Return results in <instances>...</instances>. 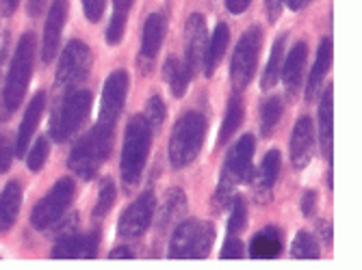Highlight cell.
<instances>
[{
	"label": "cell",
	"mask_w": 362,
	"mask_h": 270,
	"mask_svg": "<svg viewBox=\"0 0 362 270\" xmlns=\"http://www.w3.org/2000/svg\"><path fill=\"white\" fill-rule=\"evenodd\" d=\"M254 137L252 134H245L241 137L233 147H230L228 156H226V164L221 168V178L213 197V210H226V206L233 201V192L237 184H245L250 182V178H254V168H252V156H254Z\"/></svg>",
	"instance_id": "6da1fadb"
},
{
	"label": "cell",
	"mask_w": 362,
	"mask_h": 270,
	"mask_svg": "<svg viewBox=\"0 0 362 270\" xmlns=\"http://www.w3.org/2000/svg\"><path fill=\"white\" fill-rule=\"evenodd\" d=\"M33 56H35V35H33V32H24L22 39L18 42L9 74L3 87V102H0V109H3V115L0 117L3 119L13 115L22 104L30 76H33Z\"/></svg>",
	"instance_id": "7a4b0ae2"
},
{
	"label": "cell",
	"mask_w": 362,
	"mask_h": 270,
	"mask_svg": "<svg viewBox=\"0 0 362 270\" xmlns=\"http://www.w3.org/2000/svg\"><path fill=\"white\" fill-rule=\"evenodd\" d=\"M113 147V125L100 123L89 130L78 141V145L70 154V168L83 180H93L100 171V166L107 162Z\"/></svg>",
	"instance_id": "3957f363"
},
{
	"label": "cell",
	"mask_w": 362,
	"mask_h": 270,
	"mask_svg": "<svg viewBox=\"0 0 362 270\" xmlns=\"http://www.w3.org/2000/svg\"><path fill=\"white\" fill-rule=\"evenodd\" d=\"M152 143V125L144 115H135L128 121L124 149H122V180L126 188H135L146 168V160Z\"/></svg>",
	"instance_id": "277c9868"
},
{
	"label": "cell",
	"mask_w": 362,
	"mask_h": 270,
	"mask_svg": "<svg viewBox=\"0 0 362 270\" xmlns=\"http://www.w3.org/2000/svg\"><path fill=\"white\" fill-rule=\"evenodd\" d=\"M206 130H209L206 117L195 111L185 113L176 121L170 139V160L174 168H185L197 158L206 139Z\"/></svg>",
	"instance_id": "5b68a950"
},
{
	"label": "cell",
	"mask_w": 362,
	"mask_h": 270,
	"mask_svg": "<svg viewBox=\"0 0 362 270\" xmlns=\"http://www.w3.org/2000/svg\"><path fill=\"white\" fill-rule=\"evenodd\" d=\"M215 243V225L206 221H180L170 240L172 259H202L209 257Z\"/></svg>",
	"instance_id": "8992f818"
},
{
	"label": "cell",
	"mask_w": 362,
	"mask_h": 270,
	"mask_svg": "<svg viewBox=\"0 0 362 270\" xmlns=\"http://www.w3.org/2000/svg\"><path fill=\"white\" fill-rule=\"evenodd\" d=\"M91 102L93 97L85 89H72L63 95L57 111L52 113V123H50V134L57 143L70 141L81 130V125L89 117Z\"/></svg>",
	"instance_id": "52a82bcc"
},
{
	"label": "cell",
	"mask_w": 362,
	"mask_h": 270,
	"mask_svg": "<svg viewBox=\"0 0 362 270\" xmlns=\"http://www.w3.org/2000/svg\"><path fill=\"white\" fill-rule=\"evenodd\" d=\"M74 195H76V184L74 180L70 178H61L50 190L46 197H42L37 201V206L33 208V214H30V223L35 229L40 231H46L50 229L63 214L65 210L70 208V204L74 201Z\"/></svg>",
	"instance_id": "ba28073f"
},
{
	"label": "cell",
	"mask_w": 362,
	"mask_h": 270,
	"mask_svg": "<svg viewBox=\"0 0 362 270\" xmlns=\"http://www.w3.org/2000/svg\"><path fill=\"white\" fill-rule=\"evenodd\" d=\"M260 44H262V30L258 26L247 28L243 32V37L239 39L235 56H233V65H230V80H233L235 91H243L254 78Z\"/></svg>",
	"instance_id": "9c48e42d"
},
{
	"label": "cell",
	"mask_w": 362,
	"mask_h": 270,
	"mask_svg": "<svg viewBox=\"0 0 362 270\" xmlns=\"http://www.w3.org/2000/svg\"><path fill=\"white\" fill-rule=\"evenodd\" d=\"M91 72V50L85 42L74 39L65 46L61 61H59V70H57V87L63 91H72L81 82L89 78Z\"/></svg>",
	"instance_id": "30bf717a"
},
{
	"label": "cell",
	"mask_w": 362,
	"mask_h": 270,
	"mask_svg": "<svg viewBox=\"0 0 362 270\" xmlns=\"http://www.w3.org/2000/svg\"><path fill=\"white\" fill-rule=\"evenodd\" d=\"M156 214V197L154 192H144L139 199L130 204L119 216V235L122 238H139L144 235Z\"/></svg>",
	"instance_id": "8fae6325"
},
{
	"label": "cell",
	"mask_w": 362,
	"mask_h": 270,
	"mask_svg": "<svg viewBox=\"0 0 362 270\" xmlns=\"http://www.w3.org/2000/svg\"><path fill=\"white\" fill-rule=\"evenodd\" d=\"M206 46H209L206 20L200 13H193L185 26V63L191 74H197L202 70Z\"/></svg>",
	"instance_id": "7c38bea8"
},
{
	"label": "cell",
	"mask_w": 362,
	"mask_h": 270,
	"mask_svg": "<svg viewBox=\"0 0 362 270\" xmlns=\"http://www.w3.org/2000/svg\"><path fill=\"white\" fill-rule=\"evenodd\" d=\"M126 93H128V74L124 70H117L105 82L103 102H100V123L115 125L126 102Z\"/></svg>",
	"instance_id": "4fadbf2b"
},
{
	"label": "cell",
	"mask_w": 362,
	"mask_h": 270,
	"mask_svg": "<svg viewBox=\"0 0 362 270\" xmlns=\"http://www.w3.org/2000/svg\"><path fill=\"white\" fill-rule=\"evenodd\" d=\"M68 9H70L68 0H54L48 11L46 26H44V39H42V61L46 65L52 63L59 52L61 32L65 28V20H68Z\"/></svg>",
	"instance_id": "5bb4252c"
},
{
	"label": "cell",
	"mask_w": 362,
	"mask_h": 270,
	"mask_svg": "<svg viewBox=\"0 0 362 270\" xmlns=\"http://www.w3.org/2000/svg\"><path fill=\"white\" fill-rule=\"evenodd\" d=\"M163 39H165V20L158 13L148 16L146 24H144V37H141V52H139V70L141 74H150L156 54L163 46Z\"/></svg>",
	"instance_id": "9a60e30c"
},
{
	"label": "cell",
	"mask_w": 362,
	"mask_h": 270,
	"mask_svg": "<svg viewBox=\"0 0 362 270\" xmlns=\"http://www.w3.org/2000/svg\"><path fill=\"white\" fill-rule=\"evenodd\" d=\"M98 245H100V231H91V233H74V235H65L61 238L54 249L52 257L57 259H91L98 255Z\"/></svg>",
	"instance_id": "2e32d148"
},
{
	"label": "cell",
	"mask_w": 362,
	"mask_h": 270,
	"mask_svg": "<svg viewBox=\"0 0 362 270\" xmlns=\"http://www.w3.org/2000/svg\"><path fill=\"white\" fill-rule=\"evenodd\" d=\"M315 152V128L310 117L298 119L291 137V162L295 168H306Z\"/></svg>",
	"instance_id": "e0dca14e"
},
{
	"label": "cell",
	"mask_w": 362,
	"mask_h": 270,
	"mask_svg": "<svg viewBox=\"0 0 362 270\" xmlns=\"http://www.w3.org/2000/svg\"><path fill=\"white\" fill-rule=\"evenodd\" d=\"M306 56H308V46H306L304 42H298V44H295V46L291 48V52H288V56H286V61H284V67L280 70L282 80H284V87H286L288 99L295 97V93L300 91V87H302V82H304Z\"/></svg>",
	"instance_id": "ac0fdd59"
},
{
	"label": "cell",
	"mask_w": 362,
	"mask_h": 270,
	"mask_svg": "<svg viewBox=\"0 0 362 270\" xmlns=\"http://www.w3.org/2000/svg\"><path fill=\"white\" fill-rule=\"evenodd\" d=\"M332 141H334V87L327 85L319 106V143L325 160H332Z\"/></svg>",
	"instance_id": "d6986e66"
},
{
	"label": "cell",
	"mask_w": 362,
	"mask_h": 270,
	"mask_svg": "<svg viewBox=\"0 0 362 270\" xmlns=\"http://www.w3.org/2000/svg\"><path fill=\"white\" fill-rule=\"evenodd\" d=\"M46 111V93L40 91L35 93V97L30 99V104L24 113V119H22V125H20V132H18V141H16V154L18 156H24L26 149H28V143L33 139V134H35V128L42 119Z\"/></svg>",
	"instance_id": "ffe728a7"
},
{
	"label": "cell",
	"mask_w": 362,
	"mask_h": 270,
	"mask_svg": "<svg viewBox=\"0 0 362 270\" xmlns=\"http://www.w3.org/2000/svg\"><path fill=\"white\" fill-rule=\"evenodd\" d=\"M332 65V39L325 37L321 44H319V52H317V61L313 65V72H310V78H308V85H306V102H313L317 97V93L321 91L323 87V78L327 74Z\"/></svg>",
	"instance_id": "44dd1931"
},
{
	"label": "cell",
	"mask_w": 362,
	"mask_h": 270,
	"mask_svg": "<svg viewBox=\"0 0 362 270\" xmlns=\"http://www.w3.org/2000/svg\"><path fill=\"white\" fill-rule=\"evenodd\" d=\"M22 206V186L18 182H9L5 190L0 192V233L9 231L16 221Z\"/></svg>",
	"instance_id": "7402d4cb"
},
{
	"label": "cell",
	"mask_w": 362,
	"mask_h": 270,
	"mask_svg": "<svg viewBox=\"0 0 362 270\" xmlns=\"http://www.w3.org/2000/svg\"><path fill=\"white\" fill-rule=\"evenodd\" d=\"M228 42H230V30H228V26L223 22H219L211 42H209V46H206V54H204V63H202L206 78H211L215 74V70L219 67V63L223 59V52L228 48Z\"/></svg>",
	"instance_id": "603a6c76"
},
{
	"label": "cell",
	"mask_w": 362,
	"mask_h": 270,
	"mask_svg": "<svg viewBox=\"0 0 362 270\" xmlns=\"http://www.w3.org/2000/svg\"><path fill=\"white\" fill-rule=\"evenodd\" d=\"M191 72L187 63H182L178 56H170L165 61V65H163V78H165V82L170 85L172 93L176 97H182L189 89V80H191Z\"/></svg>",
	"instance_id": "cb8c5ba5"
},
{
	"label": "cell",
	"mask_w": 362,
	"mask_h": 270,
	"mask_svg": "<svg viewBox=\"0 0 362 270\" xmlns=\"http://www.w3.org/2000/svg\"><path fill=\"white\" fill-rule=\"evenodd\" d=\"M280 251H282V240H280L276 227L262 229L252 238L250 255L254 259H272V257H278Z\"/></svg>",
	"instance_id": "d4e9b609"
},
{
	"label": "cell",
	"mask_w": 362,
	"mask_h": 270,
	"mask_svg": "<svg viewBox=\"0 0 362 270\" xmlns=\"http://www.w3.org/2000/svg\"><path fill=\"white\" fill-rule=\"evenodd\" d=\"M280 152L278 149H272L267 156H265V160H262V164H260V171H258V195H260V199L265 201V199H269L272 197V190H274V186H276V182H278V176H280Z\"/></svg>",
	"instance_id": "484cf974"
},
{
	"label": "cell",
	"mask_w": 362,
	"mask_h": 270,
	"mask_svg": "<svg viewBox=\"0 0 362 270\" xmlns=\"http://www.w3.org/2000/svg\"><path fill=\"white\" fill-rule=\"evenodd\" d=\"M185 212H187V197H185V192L178 190V188L170 190L165 206H163L160 216H158V229L165 231L168 227H172L174 223H178Z\"/></svg>",
	"instance_id": "4316f807"
},
{
	"label": "cell",
	"mask_w": 362,
	"mask_h": 270,
	"mask_svg": "<svg viewBox=\"0 0 362 270\" xmlns=\"http://www.w3.org/2000/svg\"><path fill=\"white\" fill-rule=\"evenodd\" d=\"M241 123H243V99L239 93H235L228 102V111H226V117H223V123L219 130L217 143L226 145L230 141V137H233V134L241 128Z\"/></svg>",
	"instance_id": "83f0119b"
},
{
	"label": "cell",
	"mask_w": 362,
	"mask_h": 270,
	"mask_svg": "<svg viewBox=\"0 0 362 270\" xmlns=\"http://www.w3.org/2000/svg\"><path fill=\"white\" fill-rule=\"evenodd\" d=\"M284 44H286V35H280L272 48V56L267 61V67L265 72H262V78H260V87L262 91H272L274 85L278 82L280 78V70H282V56H284Z\"/></svg>",
	"instance_id": "f1b7e54d"
},
{
	"label": "cell",
	"mask_w": 362,
	"mask_h": 270,
	"mask_svg": "<svg viewBox=\"0 0 362 270\" xmlns=\"http://www.w3.org/2000/svg\"><path fill=\"white\" fill-rule=\"evenodd\" d=\"M291 255L298 257V259H319L321 249H319V243L315 240V235L308 231H300L293 240Z\"/></svg>",
	"instance_id": "f546056e"
},
{
	"label": "cell",
	"mask_w": 362,
	"mask_h": 270,
	"mask_svg": "<svg viewBox=\"0 0 362 270\" xmlns=\"http://www.w3.org/2000/svg\"><path fill=\"white\" fill-rule=\"evenodd\" d=\"M280 117H282V99L272 95L267 102L262 104V111H260V130L265 137H272V132L276 130Z\"/></svg>",
	"instance_id": "4dcf8cb0"
},
{
	"label": "cell",
	"mask_w": 362,
	"mask_h": 270,
	"mask_svg": "<svg viewBox=\"0 0 362 270\" xmlns=\"http://www.w3.org/2000/svg\"><path fill=\"white\" fill-rule=\"evenodd\" d=\"M115 184L113 180H105L103 182V188H100V195H98V201H95V208H93V219H105L109 214V210L113 208L115 204Z\"/></svg>",
	"instance_id": "1f68e13d"
},
{
	"label": "cell",
	"mask_w": 362,
	"mask_h": 270,
	"mask_svg": "<svg viewBox=\"0 0 362 270\" xmlns=\"http://www.w3.org/2000/svg\"><path fill=\"white\" fill-rule=\"evenodd\" d=\"M233 214H230V221H228V233L230 235H235L239 231H243L245 227V221H247V206H245V201L243 197H233Z\"/></svg>",
	"instance_id": "d6a6232c"
},
{
	"label": "cell",
	"mask_w": 362,
	"mask_h": 270,
	"mask_svg": "<svg viewBox=\"0 0 362 270\" xmlns=\"http://www.w3.org/2000/svg\"><path fill=\"white\" fill-rule=\"evenodd\" d=\"M48 156H50V143H48L46 137H42V139H37V143L33 145V149L28 152L26 166L30 168V171H40V168L46 164Z\"/></svg>",
	"instance_id": "836d02e7"
},
{
	"label": "cell",
	"mask_w": 362,
	"mask_h": 270,
	"mask_svg": "<svg viewBox=\"0 0 362 270\" xmlns=\"http://www.w3.org/2000/svg\"><path fill=\"white\" fill-rule=\"evenodd\" d=\"M146 121L152 125V128H158L165 121V104H163V99L158 95H152L146 104Z\"/></svg>",
	"instance_id": "e575fe53"
},
{
	"label": "cell",
	"mask_w": 362,
	"mask_h": 270,
	"mask_svg": "<svg viewBox=\"0 0 362 270\" xmlns=\"http://www.w3.org/2000/svg\"><path fill=\"white\" fill-rule=\"evenodd\" d=\"M16 156V145L9 134H0V173H7Z\"/></svg>",
	"instance_id": "d590c367"
},
{
	"label": "cell",
	"mask_w": 362,
	"mask_h": 270,
	"mask_svg": "<svg viewBox=\"0 0 362 270\" xmlns=\"http://www.w3.org/2000/svg\"><path fill=\"white\" fill-rule=\"evenodd\" d=\"M124 28H126V18L113 13L111 24H109V28H107V42H109L111 46H117V44L122 42V37H124Z\"/></svg>",
	"instance_id": "8d00e7d4"
},
{
	"label": "cell",
	"mask_w": 362,
	"mask_h": 270,
	"mask_svg": "<svg viewBox=\"0 0 362 270\" xmlns=\"http://www.w3.org/2000/svg\"><path fill=\"white\" fill-rule=\"evenodd\" d=\"M105 7H107V0H83V11L89 22L100 20L105 13Z\"/></svg>",
	"instance_id": "74e56055"
},
{
	"label": "cell",
	"mask_w": 362,
	"mask_h": 270,
	"mask_svg": "<svg viewBox=\"0 0 362 270\" xmlns=\"http://www.w3.org/2000/svg\"><path fill=\"white\" fill-rule=\"evenodd\" d=\"M219 255H221L223 259H241V257H243V245H241V240L228 238Z\"/></svg>",
	"instance_id": "f35d334b"
},
{
	"label": "cell",
	"mask_w": 362,
	"mask_h": 270,
	"mask_svg": "<svg viewBox=\"0 0 362 270\" xmlns=\"http://www.w3.org/2000/svg\"><path fill=\"white\" fill-rule=\"evenodd\" d=\"M317 204H319V195L315 190H306L302 197V214L313 216L317 212Z\"/></svg>",
	"instance_id": "ab89813d"
},
{
	"label": "cell",
	"mask_w": 362,
	"mask_h": 270,
	"mask_svg": "<svg viewBox=\"0 0 362 270\" xmlns=\"http://www.w3.org/2000/svg\"><path fill=\"white\" fill-rule=\"evenodd\" d=\"M284 7V0H265V9H267V18L269 22H276L282 13Z\"/></svg>",
	"instance_id": "60d3db41"
},
{
	"label": "cell",
	"mask_w": 362,
	"mask_h": 270,
	"mask_svg": "<svg viewBox=\"0 0 362 270\" xmlns=\"http://www.w3.org/2000/svg\"><path fill=\"white\" fill-rule=\"evenodd\" d=\"M250 3H252V0H226V7H228V11H230V13L239 16V13L247 11Z\"/></svg>",
	"instance_id": "b9f144b4"
},
{
	"label": "cell",
	"mask_w": 362,
	"mask_h": 270,
	"mask_svg": "<svg viewBox=\"0 0 362 270\" xmlns=\"http://www.w3.org/2000/svg\"><path fill=\"white\" fill-rule=\"evenodd\" d=\"M46 9V0H28V5H26V11L30 18H40Z\"/></svg>",
	"instance_id": "7bdbcfd3"
},
{
	"label": "cell",
	"mask_w": 362,
	"mask_h": 270,
	"mask_svg": "<svg viewBox=\"0 0 362 270\" xmlns=\"http://www.w3.org/2000/svg\"><path fill=\"white\" fill-rule=\"evenodd\" d=\"M115 3V13L122 18H128V11L133 7V0H113Z\"/></svg>",
	"instance_id": "ee69618b"
},
{
	"label": "cell",
	"mask_w": 362,
	"mask_h": 270,
	"mask_svg": "<svg viewBox=\"0 0 362 270\" xmlns=\"http://www.w3.org/2000/svg\"><path fill=\"white\" fill-rule=\"evenodd\" d=\"M109 257H111V259H133V257H135V253L130 251L128 247H119V249L111 251V253H109Z\"/></svg>",
	"instance_id": "f6af8a7d"
},
{
	"label": "cell",
	"mask_w": 362,
	"mask_h": 270,
	"mask_svg": "<svg viewBox=\"0 0 362 270\" xmlns=\"http://www.w3.org/2000/svg\"><path fill=\"white\" fill-rule=\"evenodd\" d=\"M18 3L20 0H0V11H3L5 16H11L18 9Z\"/></svg>",
	"instance_id": "bcb514c9"
},
{
	"label": "cell",
	"mask_w": 362,
	"mask_h": 270,
	"mask_svg": "<svg viewBox=\"0 0 362 270\" xmlns=\"http://www.w3.org/2000/svg\"><path fill=\"white\" fill-rule=\"evenodd\" d=\"M310 5V0H288V7L293 9V11H300V9H304V7H308Z\"/></svg>",
	"instance_id": "7dc6e473"
}]
</instances>
